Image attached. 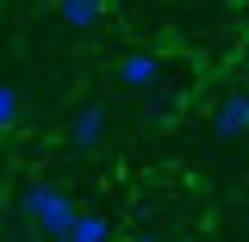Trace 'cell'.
Returning a JSON list of instances; mask_svg holds the SVG:
<instances>
[{
  "label": "cell",
  "mask_w": 249,
  "mask_h": 242,
  "mask_svg": "<svg viewBox=\"0 0 249 242\" xmlns=\"http://www.w3.org/2000/svg\"><path fill=\"white\" fill-rule=\"evenodd\" d=\"M56 242H112V224H106L100 211H81V217H75V230L56 236Z\"/></svg>",
  "instance_id": "6"
},
{
  "label": "cell",
  "mask_w": 249,
  "mask_h": 242,
  "mask_svg": "<svg viewBox=\"0 0 249 242\" xmlns=\"http://www.w3.org/2000/svg\"><path fill=\"white\" fill-rule=\"evenodd\" d=\"M124 242H168V236H156V230H143V236H124Z\"/></svg>",
  "instance_id": "8"
},
{
  "label": "cell",
  "mask_w": 249,
  "mask_h": 242,
  "mask_svg": "<svg viewBox=\"0 0 249 242\" xmlns=\"http://www.w3.org/2000/svg\"><path fill=\"white\" fill-rule=\"evenodd\" d=\"M100 137H106V106L100 99H81L69 112V143L75 149H100Z\"/></svg>",
  "instance_id": "2"
},
{
  "label": "cell",
  "mask_w": 249,
  "mask_h": 242,
  "mask_svg": "<svg viewBox=\"0 0 249 242\" xmlns=\"http://www.w3.org/2000/svg\"><path fill=\"white\" fill-rule=\"evenodd\" d=\"M56 19L75 31H93L100 19H106V0H56Z\"/></svg>",
  "instance_id": "5"
},
{
  "label": "cell",
  "mask_w": 249,
  "mask_h": 242,
  "mask_svg": "<svg viewBox=\"0 0 249 242\" xmlns=\"http://www.w3.org/2000/svg\"><path fill=\"white\" fill-rule=\"evenodd\" d=\"M112 75H119L124 87H137V93H143V87H156V81H162V56H156V50H124Z\"/></svg>",
  "instance_id": "4"
},
{
  "label": "cell",
  "mask_w": 249,
  "mask_h": 242,
  "mask_svg": "<svg viewBox=\"0 0 249 242\" xmlns=\"http://www.w3.org/2000/svg\"><path fill=\"white\" fill-rule=\"evenodd\" d=\"M212 137H249V87H237V93H224L218 99V112H212Z\"/></svg>",
  "instance_id": "3"
},
{
  "label": "cell",
  "mask_w": 249,
  "mask_h": 242,
  "mask_svg": "<svg viewBox=\"0 0 249 242\" xmlns=\"http://www.w3.org/2000/svg\"><path fill=\"white\" fill-rule=\"evenodd\" d=\"M19 112H25V93L13 87V81H0V130H13V124H19Z\"/></svg>",
  "instance_id": "7"
},
{
  "label": "cell",
  "mask_w": 249,
  "mask_h": 242,
  "mask_svg": "<svg viewBox=\"0 0 249 242\" xmlns=\"http://www.w3.org/2000/svg\"><path fill=\"white\" fill-rule=\"evenodd\" d=\"M13 205H19V217H25V230H37L44 242L69 236V230H75V217H81L75 193H69V186H56V180H25Z\"/></svg>",
  "instance_id": "1"
}]
</instances>
